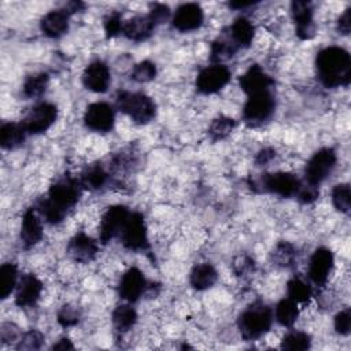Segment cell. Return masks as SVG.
I'll list each match as a JSON object with an SVG mask.
<instances>
[{"instance_id":"44dd1931","label":"cell","mask_w":351,"mask_h":351,"mask_svg":"<svg viewBox=\"0 0 351 351\" xmlns=\"http://www.w3.org/2000/svg\"><path fill=\"white\" fill-rule=\"evenodd\" d=\"M43 237L41 221L36 214V208H27L22 217L21 225V243L26 250L34 247Z\"/></svg>"},{"instance_id":"6da1fadb","label":"cell","mask_w":351,"mask_h":351,"mask_svg":"<svg viewBox=\"0 0 351 351\" xmlns=\"http://www.w3.org/2000/svg\"><path fill=\"white\" fill-rule=\"evenodd\" d=\"M81 189L80 180L66 173L51 184L47 197H41L34 208L48 223H60L67 213L77 204Z\"/></svg>"},{"instance_id":"484cf974","label":"cell","mask_w":351,"mask_h":351,"mask_svg":"<svg viewBox=\"0 0 351 351\" xmlns=\"http://www.w3.org/2000/svg\"><path fill=\"white\" fill-rule=\"evenodd\" d=\"M218 278L217 270L210 263L196 265L189 274V284L196 291H204L211 288Z\"/></svg>"},{"instance_id":"52a82bcc","label":"cell","mask_w":351,"mask_h":351,"mask_svg":"<svg viewBox=\"0 0 351 351\" xmlns=\"http://www.w3.org/2000/svg\"><path fill=\"white\" fill-rule=\"evenodd\" d=\"M337 156L333 148L318 149L307 162L304 169V181L318 186L333 170Z\"/></svg>"},{"instance_id":"8d00e7d4","label":"cell","mask_w":351,"mask_h":351,"mask_svg":"<svg viewBox=\"0 0 351 351\" xmlns=\"http://www.w3.org/2000/svg\"><path fill=\"white\" fill-rule=\"evenodd\" d=\"M137 159L136 155L132 149H123L118 154H115L110 162V170L112 173L121 174V173H126L130 171L132 167L136 165Z\"/></svg>"},{"instance_id":"816d5d0a","label":"cell","mask_w":351,"mask_h":351,"mask_svg":"<svg viewBox=\"0 0 351 351\" xmlns=\"http://www.w3.org/2000/svg\"><path fill=\"white\" fill-rule=\"evenodd\" d=\"M255 4H256V1H230L229 7L234 8V10H244V8L255 5Z\"/></svg>"},{"instance_id":"74e56055","label":"cell","mask_w":351,"mask_h":351,"mask_svg":"<svg viewBox=\"0 0 351 351\" xmlns=\"http://www.w3.org/2000/svg\"><path fill=\"white\" fill-rule=\"evenodd\" d=\"M332 203L335 208L343 214H350L351 203H350V185L348 184H337L332 191Z\"/></svg>"},{"instance_id":"f907efd6","label":"cell","mask_w":351,"mask_h":351,"mask_svg":"<svg viewBox=\"0 0 351 351\" xmlns=\"http://www.w3.org/2000/svg\"><path fill=\"white\" fill-rule=\"evenodd\" d=\"M73 348H74V346L67 337H62L58 343H55L51 347V350H73Z\"/></svg>"},{"instance_id":"ab89813d","label":"cell","mask_w":351,"mask_h":351,"mask_svg":"<svg viewBox=\"0 0 351 351\" xmlns=\"http://www.w3.org/2000/svg\"><path fill=\"white\" fill-rule=\"evenodd\" d=\"M155 77H156V66L149 60H143L137 63L130 73V78L136 82H148Z\"/></svg>"},{"instance_id":"7bdbcfd3","label":"cell","mask_w":351,"mask_h":351,"mask_svg":"<svg viewBox=\"0 0 351 351\" xmlns=\"http://www.w3.org/2000/svg\"><path fill=\"white\" fill-rule=\"evenodd\" d=\"M104 26V33L107 38H112L115 36H118L119 33H122V27H123V22H122V16L119 12H111L104 18L103 22Z\"/></svg>"},{"instance_id":"30bf717a","label":"cell","mask_w":351,"mask_h":351,"mask_svg":"<svg viewBox=\"0 0 351 351\" xmlns=\"http://www.w3.org/2000/svg\"><path fill=\"white\" fill-rule=\"evenodd\" d=\"M58 118V108L52 103H40L33 107L22 121L27 134H40L47 132Z\"/></svg>"},{"instance_id":"9c48e42d","label":"cell","mask_w":351,"mask_h":351,"mask_svg":"<svg viewBox=\"0 0 351 351\" xmlns=\"http://www.w3.org/2000/svg\"><path fill=\"white\" fill-rule=\"evenodd\" d=\"M230 71L223 64H211L203 69L196 77V90L203 95H213L223 89L230 81Z\"/></svg>"},{"instance_id":"1f68e13d","label":"cell","mask_w":351,"mask_h":351,"mask_svg":"<svg viewBox=\"0 0 351 351\" xmlns=\"http://www.w3.org/2000/svg\"><path fill=\"white\" fill-rule=\"evenodd\" d=\"M276 319L282 326H292L299 315L298 303L289 298L281 299L276 306Z\"/></svg>"},{"instance_id":"4dcf8cb0","label":"cell","mask_w":351,"mask_h":351,"mask_svg":"<svg viewBox=\"0 0 351 351\" xmlns=\"http://www.w3.org/2000/svg\"><path fill=\"white\" fill-rule=\"evenodd\" d=\"M18 281V267L15 263L7 262L0 267V298L7 299L11 292L16 288Z\"/></svg>"},{"instance_id":"7402d4cb","label":"cell","mask_w":351,"mask_h":351,"mask_svg":"<svg viewBox=\"0 0 351 351\" xmlns=\"http://www.w3.org/2000/svg\"><path fill=\"white\" fill-rule=\"evenodd\" d=\"M69 16L70 14L66 8L52 10L41 18L40 29L47 37L58 38L69 30Z\"/></svg>"},{"instance_id":"d4e9b609","label":"cell","mask_w":351,"mask_h":351,"mask_svg":"<svg viewBox=\"0 0 351 351\" xmlns=\"http://www.w3.org/2000/svg\"><path fill=\"white\" fill-rule=\"evenodd\" d=\"M108 177L110 174L101 163H92L84 169L78 180L82 188L89 191H97L107 184Z\"/></svg>"},{"instance_id":"7a4b0ae2","label":"cell","mask_w":351,"mask_h":351,"mask_svg":"<svg viewBox=\"0 0 351 351\" xmlns=\"http://www.w3.org/2000/svg\"><path fill=\"white\" fill-rule=\"evenodd\" d=\"M315 70L325 88L347 86L351 81V58L341 47H326L317 53Z\"/></svg>"},{"instance_id":"b9f144b4","label":"cell","mask_w":351,"mask_h":351,"mask_svg":"<svg viewBox=\"0 0 351 351\" xmlns=\"http://www.w3.org/2000/svg\"><path fill=\"white\" fill-rule=\"evenodd\" d=\"M81 318V313L80 310L73 306V304H64L60 307V310L58 311V322L63 326V328H70L78 324Z\"/></svg>"},{"instance_id":"ee69618b","label":"cell","mask_w":351,"mask_h":351,"mask_svg":"<svg viewBox=\"0 0 351 351\" xmlns=\"http://www.w3.org/2000/svg\"><path fill=\"white\" fill-rule=\"evenodd\" d=\"M335 330L341 336H347L350 333V330H351V311H350L348 307L336 314V317H335Z\"/></svg>"},{"instance_id":"e575fe53","label":"cell","mask_w":351,"mask_h":351,"mask_svg":"<svg viewBox=\"0 0 351 351\" xmlns=\"http://www.w3.org/2000/svg\"><path fill=\"white\" fill-rule=\"evenodd\" d=\"M287 293L288 298L295 300L296 303H306L310 300L313 295L311 285L302 280L300 277H293L287 284Z\"/></svg>"},{"instance_id":"7c38bea8","label":"cell","mask_w":351,"mask_h":351,"mask_svg":"<svg viewBox=\"0 0 351 351\" xmlns=\"http://www.w3.org/2000/svg\"><path fill=\"white\" fill-rule=\"evenodd\" d=\"M115 112L108 103L96 101L86 107L84 114V123L95 132L107 133L114 128Z\"/></svg>"},{"instance_id":"d6a6232c","label":"cell","mask_w":351,"mask_h":351,"mask_svg":"<svg viewBox=\"0 0 351 351\" xmlns=\"http://www.w3.org/2000/svg\"><path fill=\"white\" fill-rule=\"evenodd\" d=\"M236 122L233 118L226 115H218L213 119V122L208 126V136L213 141H219L226 138L234 129Z\"/></svg>"},{"instance_id":"bcb514c9","label":"cell","mask_w":351,"mask_h":351,"mask_svg":"<svg viewBox=\"0 0 351 351\" xmlns=\"http://www.w3.org/2000/svg\"><path fill=\"white\" fill-rule=\"evenodd\" d=\"M319 196V191H318V186H314V185H310L307 182L302 184L298 193H296V197L299 199L300 203L303 204H310L313 203L314 200H317V197Z\"/></svg>"},{"instance_id":"60d3db41","label":"cell","mask_w":351,"mask_h":351,"mask_svg":"<svg viewBox=\"0 0 351 351\" xmlns=\"http://www.w3.org/2000/svg\"><path fill=\"white\" fill-rule=\"evenodd\" d=\"M232 267L237 277L245 278V277H250L255 271V262L251 256L243 254V255H237L233 259Z\"/></svg>"},{"instance_id":"4fadbf2b","label":"cell","mask_w":351,"mask_h":351,"mask_svg":"<svg viewBox=\"0 0 351 351\" xmlns=\"http://www.w3.org/2000/svg\"><path fill=\"white\" fill-rule=\"evenodd\" d=\"M291 12L296 26V36L300 40H311L315 34L313 4L307 0H295L291 3Z\"/></svg>"},{"instance_id":"ba28073f","label":"cell","mask_w":351,"mask_h":351,"mask_svg":"<svg viewBox=\"0 0 351 351\" xmlns=\"http://www.w3.org/2000/svg\"><path fill=\"white\" fill-rule=\"evenodd\" d=\"M121 241L130 251H143L149 247L147 226L140 213H130L121 232Z\"/></svg>"},{"instance_id":"c3c4849f","label":"cell","mask_w":351,"mask_h":351,"mask_svg":"<svg viewBox=\"0 0 351 351\" xmlns=\"http://www.w3.org/2000/svg\"><path fill=\"white\" fill-rule=\"evenodd\" d=\"M351 30V8H347L337 19V32L343 36L350 34Z\"/></svg>"},{"instance_id":"4316f807","label":"cell","mask_w":351,"mask_h":351,"mask_svg":"<svg viewBox=\"0 0 351 351\" xmlns=\"http://www.w3.org/2000/svg\"><path fill=\"white\" fill-rule=\"evenodd\" d=\"M254 34H255V27L245 16L236 18L229 32V37L237 45V48L250 47L252 43Z\"/></svg>"},{"instance_id":"f6af8a7d","label":"cell","mask_w":351,"mask_h":351,"mask_svg":"<svg viewBox=\"0 0 351 351\" xmlns=\"http://www.w3.org/2000/svg\"><path fill=\"white\" fill-rule=\"evenodd\" d=\"M148 16L152 19V22L155 25L163 23L170 16V8L166 4H162V3H152V4H149Z\"/></svg>"},{"instance_id":"603a6c76","label":"cell","mask_w":351,"mask_h":351,"mask_svg":"<svg viewBox=\"0 0 351 351\" xmlns=\"http://www.w3.org/2000/svg\"><path fill=\"white\" fill-rule=\"evenodd\" d=\"M155 26L148 15H136L123 22L122 34L132 41H144L152 34Z\"/></svg>"},{"instance_id":"277c9868","label":"cell","mask_w":351,"mask_h":351,"mask_svg":"<svg viewBox=\"0 0 351 351\" xmlns=\"http://www.w3.org/2000/svg\"><path fill=\"white\" fill-rule=\"evenodd\" d=\"M115 104L119 111L138 125L151 122L156 114V104L154 100L141 92L118 90Z\"/></svg>"},{"instance_id":"d590c367","label":"cell","mask_w":351,"mask_h":351,"mask_svg":"<svg viewBox=\"0 0 351 351\" xmlns=\"http://www.w3.org/2000/svg\"><path fill=\"white\" fill-rule=\"evenodd\" d=\"M311 346V337L306 332L293 330L287 333L281 340L282 350H292V351H304L308 350Z\"/></svg>"},{"instance_id":"8992f818","label":"cell","mask_w":351,"mask_h":351,"mask_svg":"<svg viewBox=\"0 0 351 351\" xmlns=\"http://www.w3.org/2000/svg\"><path fill=\"white\" fill-rule=\"evenodd\" d=\"M276 108V100L271 90L250 95L243 107V121L250 128H258L267 122Z\"/></svg>"},{"instance_id":"f546056e","label":"cell","mask_w":351,"mask_h":351,"mask_svg":"<svg viewBox=\"0 0 351 351\" xmlns=\"http://www.w3.org/2000/svg\"><path fill=\"white\" fill-rule=\"evenodd\" d=\"M270 259H271L273 265L282 267V269H289L296 262V250L291 243L280 241L273 248Z\"/></svg>"},{"instance_id":"5bb4252c","label":"cell","mask_w":351,"mask_h":351,"mask_svg":"<svg viewBox=\"0 0 351 351\" xmlns=\"http://www.w3.org/2000/svg\"><path fill=\"white\" fill-rule=\"evenodd\" d=\"M332 267H333L332 251L326 247H319L313 252L310 258L308 277L315 285L322 287L328 281Z\"/></svg>"},{"instance_id":"e0dca14e","label":"cell","mask_w":351,"mask_h":351,"mask_svg":"<svg viewBox=\"0 0 351 351\" xmlns=\"http://www.w3.org/2000/svg\"><path fill=\"white\" fill-rule=\"evenodd\" d=\"M204 19L203 10L196 3L181 4L173 16V26L178 32H192L202 26Z\"/></svg>"},{"instance_id":"d6986e66","label":"cell","mask_w":351,"mask_h":351,"mask_svg":"<svg viewBox=\"0 0 351 351\" xmlns=\"http://www.w3.org/2000/svg\"><path fill=\"white\" fill-rule=\"evenodd\" d=\"M43 291L41 281L32 273L23 274L16 284L15 303L19 307H33L40 299Z\"/></svg>"},{"instance_id":"2e32d148","label":"cell","mask_w":351,"mask_h":351,"mask_svg":"<svg viewBox=\"0 0 351 351\" xmlns=\"http://www.w3.org/2000/svg\"><path fill=\"white\" fill-rule=\"evenodd\" d=\"M111 82V74L107 64L101 60L89 63L82 73L84 86L95 93H104Z\"/></svg>"},{"instance_id":"7dc6e473","label":"cell","mask_w":351,"mask_h":351,"mask_svg":"<svg viewBox=\"0 0 351 351\" xmlns=\"http://www.w3.org/2000/svg\"><path fill=\"white\" fill-rule=\"evenodd\" d=\"M21 336H22L21 330H19V328L15 324H12V322L1 324V326H0V337H1L3 344L19 340Z\"/></svg>"},{"instance_id":"3957f363","label":"cell","mask_w":351,"mask_h":351,"mask_svg":"<svg viewBox=\"0 0 351 351\" xmlns=\"http://www.w3.org/2000/svg\"><path fill=\"white\" fill-rule=\"evenodd\" d=\"M271 321L270 307L262 302H254L239 315L237 328L245 341H254L269 332Z\"/></svg>"},{"instance_id":"ac0fdd59","label":"cell","mask_w":351,"mask_h":351,"mask_svg":"<svg viewBox=\"0 0 351 351\" xmlns=\"http://www.w3.org/2000/svg\"><path fill=\"white\" fill-rule=\"evenodd\" d=\"M239 84L241 90L250 96L254 93L271 90L274 80L261 66L254 64L240 77Z\"/></svg>"},{"instance_id":"836d02e7","label":"cell","mask_w":351,"mask_h":351,"mask_svg":"<svg viewBox=\"0 0 351 351\" xmlns=\"http://www.w3.org/2000/svg\"><path fill=\"white\" fill-rule=\"evenodd\" d=\"M48 81H49V77L47 73H36V74L29 75L25 80L23 86H22L23 96L30 97V99L41 96L48 86Z\"/></svg>"},{"instance_id":"9a60e30c","label":"cell","mask_w":351,"mask_h":351,"mask_svg":"<svg viewBox=\"0 0 351 351\" xmlns=\"http://www.w3.org/2000/svg\"><path fill=\"white\" fill-rule=\"evenodd\" d=\"M147 281L144 274L137 267L128 269L118 285V293L122 299L134 303L140 299V296L147 291Z\"/></svg>"},{"instance_id":"f35d334b","label":"cell","mask_w":351,"mask_h":351,"mask_svg":"<svg viewBox=\"0 0 351 351\" xmlns=\"http://www.w3.org/2000/svg\"><path fill=\"white\" fill-rule=\"evenodd\" d=\"M43 344H44V335L40 330L30 329L21 336L15 348L19 351H32V350H40Z\"/></svg>"},{"instance_id":"cb8c5ba5","label":"cell","mask_w":351,"mask_h":351,"mask_svg":"<svg viewBox=\"0 0 351 351\" xmlns=\"http://www.w3.org/2000/svg\"><path fill=\"white\" fill-rule=\"evenodd\" d=\"M26 129L21 123L15 122H5L0 128V144L3 149H15L25 143L26 138Z\"/></svg>"},{"instance_id":"681fc988","label":"cell","mask_w":351,"mask_h":351,"mask_svg":"<svg viewBox=\"0 0 351 351\" xmlns=\"http://www.w3.org/2000/svg\"><path fill=\"white\" fill-rule=\"evenodd\" d=\"M276 156V151L273 148H262L261 151H258L256 156H255V163L256 166H265L269 162H271Z\"/></svg>"},{"instance_id":"ffe728a7","label":"cell","mask_w":351,"mask_h":351,"mask_svg":"<svg viewBox=\"0 0 351 351\" xmlns=\"http://www.w3.org/2000/svg\"><path fill=\"white\" fill-rule=\"evenodd\" d=\"M97 254L96 241L84 232L73 236L67 244V255L78 263H89Z\"/></svg>"},{"instance_id":"f5cc1de1","label":"cell","mask_w":351,"mask_h":351,"mask_svg":"<svg viewBox=\"0 0 351 351\" xmlns=\"http://www.w3.org/2000/svg\"><path fill=\"white\" fill-rule=\"evenodd\" d=\"M84 7H85V4L81 3V1H71V3L67 4L66 10H67L69 14H71V12H77V11L84 10Z\"/></svg>"},{"instance_id":"f1b7e54d","label":"cell","mask_w":351,"mask_h":351,"mask_svg":"<svg viewBox=\"0 0 351 351\" xmlns=\"http://www.w3.org/2000/svg\"><path fill=\"white\" fill-rule=\"evenodd\" d=\"M236 51L237 45L232 41L230 37H218L211 43L210 60L214 64H221V62L233 58Z\"/></svg>"},{"instance_id":"83f0119b","label":"cell","mask_w":351,"mask_h":351,"mask_svg":"<svg viewBox=\"0 0 351 351\" xmlns=\"http://www.w3.org/2000/svg\"><path fill=\"white\" fill-rule=\"evenodd\" d=\"M137 322V313L129 304L117 306L112 311V325L114 329L119 333H126Z\"/></svg>"},{"instance_id":"8fae6325","label":"cell","mask_w":351,"mask_h":351,"mask_svg":"<svg viewBox=\"0 0 351 351\" xmlns=\"http://www.w3.org/2000/svg\"><path fill=\"white\" fill-rule=\"evenodd\" d=\"M129 214L130 213L128 207L123 204H115L106 210V213L101 217L99 228V239L101 244H107L114 237L121 234Z\"/></svg>"},{"instance_id":"5b68a950","label":"cell","mask_w":351,"mask_h":351,"mask_svg":"<svg viewBox=\"0 0 351 351\" xmlns=\"http://www.w3.org/2000/svg\"><path fill=\"white\" fill-rule=\"evenodd\" d=\"M250 188L256 193H274L281 197L296 196L302 182L300 180L285 171L277 173H266L258 178H248Z\"/></svg>"}]
</instances>
